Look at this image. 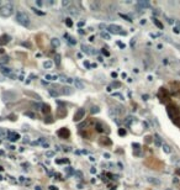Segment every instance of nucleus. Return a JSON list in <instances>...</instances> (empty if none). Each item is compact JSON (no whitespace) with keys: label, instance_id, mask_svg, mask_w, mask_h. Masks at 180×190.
<instances>
[{"label":"nucleus","instance_id":"nucleus-1","mask_svg":"<svg viewBox=\"0 0 180 190\" xmlns=\"http://www.w3.org/2000/svg\"><path fill=\"white\" fill-rule=\"evenodd\" d=\"M16 21L24 27H30V18L24 11H18L16 13Z\"/></svg>","mask_w":180,"mask_h":190},{"label":"nucleus","instance_id":"nucleus-2","mask_svg":"<svg viewBox=\"0 0 180 190\" xmlns=\"http://www.w3.org/2000/svg\"><path fill=\"white\" fill-rule=\"evenodd\" d=\"M14 6L11 4H5L3 5L2 8H0V16H3V18H9L14 14Z\"/></svg>","mask_w":180,"mask_h":190},{"label":"nucleus","instance_id":"nucleus-3","mask_svg":"<svg viewBox=\"0 0 180 190\" xmlns=\"http://www.w3.org/2000/svg\"><path fill=\"white\" fill-rule=\"evenodd\" d=\"M122 30V27L121 26H117V25H110V26H108V31L109 32H111V34H121V35H126V32H123V31H121Z\"/></svg>","mask_w":180,"mask_h":190},{"label":"nucleus","instance_id":"nucleus-4","mask_svg":"<svg viewBox=\"0 0 180 190\" xmlns=\"http://www.w3.org/2000/svg\"><path fill=\"white\" fill-rule=\"evenodd\" d=\"M19 138H20V136H19L16 132H10V133H9V140H10V141L15 142V141H18Z\"/></svg>","mask_w":180,"mask_h":190},{"label":"nucleus","instance_id":"nucleus-5","mask_svg":"<svg viewBox=\"0 0 180 190\" xmlns=\"http://www.w3.org/2000/svg\"><path fill=\"white\" fill-rule=\"evenodd\" d=\"M0 72H2L3 74H5V75H10V74H13V70L11 69H9V68H5V67H0Z\"/></svg>","mask_w":180,"mask_h":190},{"label":"nucleus","instance_id":"nucleus-6","mask_svg":"<svg viewBox=\"0 0 180 190\" xmlns=\"http://www.w3.org/2000/svg\"><path fill=\"white\" fill-rule=\"evenodd\" d=\"M43 68L45 69H52L53 68V62L52 61H45L43 62Z\"/></svg>","mask_w":180,"mask_h":190},{"label":"nucleus","instance_id":"nucleus-7","mask_svg":"<svg viewBox=\"0 0 180 190\" xmlns=\"http://www.w3.org/2000/svg\"><path fill=\"white\" fill-rule=\"evenodd\" d=\"M48 93H49L51 97H53V98H57V97H59V95H61V91L54 90V89H49V90H48Z\"/></svg>","mask_w":180,"mask_h":190},{"label":"nucleus","instance_id":"nucleus-8","mask_svg":"<svg viewBox=\"0 0 180 190\" xmlns=\"http://www.w3.org/2000/svg\"><path fill=\"white\" fill-rule=\"evenodd\" d=\"M84 113H85V111H84V109H80V110H79V111L75 114V116H74V120H80V119L84 116Z\"/></svg>","mask_w":180,"mask_h":190},{"label":"nucleus","instance_id":"nucleus-9","mask_svg":"<svg viewBox=\"0 0 180 190\" xmlns=\"http://www.w3.org/2000/svg\"><path fill=\"white\" fill-rule=\"evenodd\" d=\"M137 8H149V3L148 2H139L138 4H137Z\"/></svg>","mask_w":180,"mask_h":190},{"label":"nucleus","instance_id":"nucleus-10","mask_svg":"<svg viewBox=\"0 0 180 190\" xmlns=\"http://www.w3.org/2000/svg\"><path fill=\"white\" fill-rule=\"evenodd\" d=\"M69 14L73 15V16H78L79 15V11L76 8H69Z\"/></svg>","mask_w":180,"mask_h":190},{"label":"nucleus","instance_id":"nucleus-11","mask_svg":"<svg viewBox=\"0 0 180 190\" xmlns=\"http://www.w3.org/2000/svg\"><path fill=\"white\" fill-rule=\"evenodd\" d=\"M51 43H52L54 47H59V46H61V41H59L58 38H52V40H51Z\"/></svg>","mask_w":180,"mask_h":190},{"label":"nucleus","instance_id":"nucleus-12","mask_svg":"<svg viewBox=\"0 0 180 190\" xmlns=\"http://www.w3.org/2000/svg\"><path fill=\"white\" fill-rule=\"evenodd\" d=\"M59 77H57V75H51V74H48V75H46V79L48 80V81H54V80H57Z\"/></svg>","mask_w":180,"mask_h":190},{"label":"nucleus","instance_id":"nucleus-13","mask_svg":"<svg viewBox=\"0 0 180 190\" xmlns=\"http://www.w3.org/2000/svg\"><path fill=\"white\" fill-rule=\"evenodd\" d=\"M74 84H75V86H76L78 89H84V84H83L81 81H79L78 79H75V80H74Z\"/></svg>","mask_w":180,"mask_h":190},{"label":"nucleus","instance_id":"nucleus-14","mask_svg":"<svg viewBox=\"0 0 180 190\" xmlns=\"http://www.w3.org/2000/svg\"><path fill=\"white\" fill-rule=\"evenodd\" d=\"M73 91L70 90V88H63V90H62V94H64V95H69V94H72Z\"/></svg>","mask_w":180,"mask_h":190},{"label":"nucleus","instance_id":"nucleus-15","mask_svg":"<svg viewBox=\"0 0 180 190\" xmlns=\"http://www.w3.org/2000/svg\"><path fill=\"white\" fill-rule=\"evenodd\" d=\"M112 95H114V97H117V98H120V100H125V98H123V95H122L121 93H114Z\"/></svg>","mask_w":180,"mask_h":190},{"label":"nucleus","instance_id":"nucleus-16","mask_svg":"<svg viewBox=\"0 0 180 190\" xmlns=\"http://www.w3.org/2000/svg\"><path fill=\"white\" fill-rule=\"evenodd\" d=\"M100 36H101L103 38H105V40H110V35L106 34V32H100Z\"/></svg>","mask_w":180,"mask_h":190},{"label":"nucleus","instance_id":"nucleus-17","mask_svg":"<svg viewBox=\"0 0 180 190\" xmlns=\"http://www.w3.org/2000/svg\"><path fill=\"white\" fill-rule=\"evenodd\" d=\"M32 10H33V13H35V14H37V15H42V16L45 15V13H43V11H40V10H37L36 8H32Z\"/></svg>","mask_w":180,"mask_h":190},{"label":"nucleus","instance_id":"nucleus-18","mask_svg":"<svg viewBox=\"0 0 180 190\" xmlns=\"http://www.w3.org/2000/svg\"><path fill=\"white\" fill-rule=\"evenodd\" d=\"M153 21H154V24H155V25H157L159 29H160V30H163V25H162V24H160V22L157 20V19H153Z\"/></svg>","mask_w":180,"mask_h":190},{"label":"nucleus","instance_id":"nucleus-19","mask_svg":"<svg viewBox=\"0 0 180 190\" xmlns=\"http://www.w3.org/2000/svg\"><path fill=\"white\" fill-rule=\"evenodd\" d=\"M54 59H56V64H59L61 63V56L59 54H56L54 56Z\"/></svg>","mask_w":180,"mask_h":190},{"label":"nucleus","instance_id":"nucleus-20","mask_svg":"<svg viewBox=\"0 0 180 190\" xmlns=\"http://www.w3.org/2000/svg\"><path fill=\"white\" fill-rule=\"evenodd\" d=\"M163 147H164V152H165V153H170V152H171V149H170V147H169V146L164 144Z\"/></svg>","mask_w":180,"mask_h":190},{"label":"nucleus","instance_id":"nucleus-21","mask_svg":"<svg viewBox=\"0 0 180 190\" xmlns=\"http://www.w3.org/2000/svg\"><path fill=\"white\" fill-rule=\"evenodd\" d=\"M65 24H67V26H68V27H72V25H73V21H72L70 19H67V20H65Z\"/></svg>","mask_w":180,"mask_h":190},{"label":"nucleus","instance_id":"nucleus-22","mask_svg":"<svg viewBox=\"0 0 180 190\" xmlns=\"http://www.w3.org/2000/svg\"><path fill=\"white\" fill-rule=\"evenodd\" d=\"M46 156H47V157H53V156H54V152H52V151H47V152H46Z\"/></svg>","mask_w":180,"mask_h":190},{"label":"nucleus","instance_id":"nucleus-23","mask_svg":"<svg viewBox=\"0 0 180 190\" xmlns=\"http://www.w3.org/2000/svg\"><path fill=\"white\" fill-rule=\"evenodd\" d=\"M5 136H6V132L3 129H0V137H5Z\"/></svg>","mask_w":180,"mask_h":190},{"label":"nucleus","instance_id":"nucleus-24","mask_svg":"<svg viewBox=\"0 0 180 190\" xmlns=\"http://www.w3.org/2000/svg\"><path fill=\"white\" fill-rule=\"evenodd\" d=\"M155 138H157V142H155V144H157V146H160V144H162V141H160V137L155 136Z\"/></svg>","mask_w":180,"mask_h":190},{"label":"nucleus","instance_id":"nucleus-25","mask_svg":"<svg viewBox=\"0 0 180 190\" xmlns=\"http://www.w3.org/2000/svg\"><path fill=\"white\" fill-rule=\"evenodd\" d=\"M120 16H121V18H123V19H126V21H132L128 16H126V15H123V14H120Z\"/></svg>","mask_w":180,"mask_h":190},{"label":"nucleus","instance_id":"nucleus-26","mask_svg":"<svg viewBox=\"0 0 180 190\" xmlns=\"http://www.w3.org/2000/svg\"><path fill=\"white\" fill-rule=\"evenodd\" d=\"M96 130H98L99 132H103V131H104V130H103V126H101V125H99V124L96 125Z\"/></svg>","mask_w":180,"mask_h":190},{"label":"nucleus","instance_id":"nucleus-27","mask_svg":"<svg viewBox=\"0 0 180 190\" xmlns=\"http://www.w3.org/2000/svg\"><path fill=\"white\" fill-rule=\"evenodd\" d=\"M69 43H72V45H75V43H76V41H75L73 37H70V38H69Z\"/></svg>","mask_w":180,"mask_h":190},{"label":"nucleus","instance_id":"nucleus-28","mask_svg":"<svg viewBox=\"0 0 180 190\" xmlns=\"http://www.w3.org/2000/svg\"><path fill=\"white\" fill-rule=\"evenodd\" d=\"M67 83L73 84V83H74V79H72V78H67Z\"/></svg>","mask_w":180,"mask_h":190},{"label":"nucleus","instance_id":"nucleus-29","mask_svg":"<svg viewBox=\"0 0 180 190\" xmlns=\"http://www.w3.org/2000/svg\"><path fill=\"white\" fill-rule=\"evenodd\" d=\"M148 181H152V183H157V184H159V181H158V180H154L153 178H148Z\"/></svg>","mask_w":180,"mask_h":190},{"label":"nucleus","instance_id":"nucleus-30","mask_svg":"<svg viewBox=\"0 0 180 190\" xmlns=\"http://www.w3.org/2000/svg\"><path fill=\"white\" fill-rule=\"evenodd\" d=\"M62 5H63V6H68V5H70V2H63Z\"/></svg>","mask_w":180,"mask_h":190},{"label":"nucleus","instance_id":"nucleus-31","mask_svg":"<svg viewBox=\"0 0 180 190\" xmlns=\"http://www.w3.org/2000/svg\"><path fill=\"white\" fill-rule=\"evenodd\" d=\"M166 21H168V24H170V25H173V24H174V20H173V19H169V18H168V19H166Z\"/></svg>","mask_w":180,"mask_h":190},{"label":"nucleus","instance_id":"nucleus-32","mask_svg":"<svg viewBox=\"0 0 180 190\" xmlns=\"http://www.w3.org/2000/svg\"><path fill=\"white\" fill-rule=\"evenodd\" d=\"M84 65H85L86 68H90V63H89L88 61H85V62H84Z\"/></svg>","mask_w":180,"mask_h":190},{"label":"nucleus","instance_id":"nucleus-33","mask_svg":"<svg viewBox=\"0 0 180 190\" xmlns=\"http://www.w3.org/2000/svg\"><path fill=\"white\" fill-rule=\"evenodd\" d=\"M84 24H85L84 21H79V22H78V26H79V27H81V26H84Z\"/></svg>","mask_w":180,"mask_h":190},{"label":"nucleus","instance_id":"nucleus-34","mask_svg":"<svg viewBox=\"0 0 180 190\" xmlns=\"http://www.w3.org/2000/svg\"><path fill=\"white\" fill-rule=\"evenodd\" d=\"M36 4H37L38 6H42V5H43V3H42V2H40V0H37V2H36Z\"/></svg>","mask_w":180,"mask_h":190},{"label":"nucleus","instance_id":"nucleus-35","mask_svg":"<svg viewBox=\"0 0 180 190\" xmlns=\"http://www.w3.org/2000/svg\"><path fill=\"white\" fill-rule=\"evenodd\" d=\"M59 79H61V81H67V78L65 77H59Z\"/></svg>","mask_w":180,"mask_h":190},{"label":"nucleus","instance_id":"nucleus-36","mask_svg":"<svg viewBox=\"0 0 180 190\" xmlns=\"http://www.w3.org/2000/svg\"><path fill=\"white\" fill-rule=\"evenodd\" d=\"M117 45H119V46H120V47H122V48H123V47H125V45H123V43H121V42H120V41H119V42H117Z\"/></svg>","mask_w":180,"mask_h":190},{"label":"nucleus","instance_id":"nucleus-37","mask_svg":"<svg viewBox=\"0 0 180 190\" xmlns=\"http://www.w3.org/2000/svg\"><path fill=\"white\" fill-rule=\"evenodd\" d=\"M98 111H99V109H98V108H94V110H93V113L95 114V113H98Z\"/></svg>","mask_w":180,"mask_h":190},{"label":"nucleus","instance_id":"nucleus-38","mask_svg":"<svg viewBox=\"0 0 180 190\" xmlns=\"http://www.w3.org/2000/svg\"><path fill=\"white\" fill-rule=\"evenodd\" d=\"M49 189H51V190H58L56 186H49Z\"/></svg>","mask_w":180,"mask_h":190},{"label":"nucleus","instance_id":"nucleus-39","mask_svg":"<svg viewBox=\"0 0 180 190\" xmlns=\"http://www.w3.org/2000/svg\"><path fill=\"white\" fill-rule=\"evenodd\" d=\"M78 32H79V34H80V35H84V31H83V30H79V31H78Z\"/></svg>","mask_w":180,"mask_h":190},{"label":"nucleus","instance_id":"nucleus-40","mask_svg":"<svg viewBox=\"0 0 180 190\" xmlns=\"http://www.w3.org/2000/svg\"><path fill=\"white\" fill-rule=\"evenodd\" d=\"M104 156H105V158H110V154H108V153H105Z\"/></svg>","mask_w":180,"mask_h":190},{"label":"nucleus","instance_id":"nucleus-41","mask_svg":"<svg viewBox=\"0 0 180 190\" xmlns=\"http://www.w3.org/2000/svg\"><path fill=\"white\" fill-rule=\"evenodd\" d=\"M25 180V176H20V181H24Z\"/></svg>","mask_w":180,"mask_h":190},{"label":"nucleus","instance_id":"nucleus-42","mask_svg":"<svg viewBox=\"0 0 180 190\" xmlns=\"http://www.w3.org/2000/svg\"><path fill=\"white\" fill-rule=\"evenodd\" d=\"M36 190H42V188H41V186H38V185H37V186H36Z\"/></svg>","mask_w":180,"mask_h":190},{"label":"nucleus","instance_id":"nucleus-43","mask_svg":"<svg viewBox=\"0 0 180 190\" xmlns=\"http://www.w3.org/2000/svg\"><path fill=\"white\" fill-rule=\"evenodd\" d=\"M0 154H2V156H4V152H3V151H0Z\"/></svg>","mask_w":180,"mask_h":190}]
</instances>
